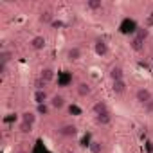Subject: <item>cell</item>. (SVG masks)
Segmentation results:
<instances>
[{"instance_id": "14", "label": "cell", "mask_w": 153, "mask_h": 153, "mask_svg": "<svg viewBox=\"0 0 153 153\" xmlns=\"http://www.w3.org/2000/svg\"><path fill=\"white\" fill-rule=\"evenodd\" d=\"M13 58H15V51H11V49H2L0 51V63L9 65L13 61Z\"/></svg>"}, {"instance_id": "8", "label": "cell", "mask_w": 153, "mask_h": 153, "mask_svg": "<svg viewBox=\"0 0 153 153\" xmlns=\"http://www.w3.org/2000/svg\"><path fill=\"white\" fill-rule=\"evenodd\" d=\"M108 78L112 81H119V79H126L124 78V68L121 65H112L110 70H108Z\"/></svg>"}, {"instance_id": "9", "label": "cell", "mask_w": 153, "mask_h": 153, "mask_svg": "<svg viewBox=\"0 0 153 153\" xmlns=\"http://www.w3.org/2000/svg\"><path fill=\"white\" fill-rule=\"evenodd\" d=\"M128 90V83L126 79H119V81H112V92L115 96H124Z\"/></svg>"}, {"instance_id": "25", "label": "cell", "mask_w": 153, "mask_h": 153, "mask_svg": "<svg viewBox=\"0 0 153 153\" xmlns=\"http://www.w3.org/2000/svg\"><path fill=\"white\" fill-rule=\"evenodd\" d=\"M16 153H25V151H16Z\"/></svg>"}, {"instance_id": "17", "label": "cell", "mask_w": 153, "mask_h": 153, "mask_svg": "<svg viewBox=\"0 0 153 153\" xmlns=\"http://www.w3.org/2000/svg\"><path fill=\"white\" fill-rule=\"evenodd\" d=\"M20 123H25V124H31V126H34V123H36V114L34 112H24L22 115H20Z\"/></svg>"}, {"instance_id": "16", "label": "cell", "mask_w": 153, "mask_h": 153, "mask_svg": "<svg viewBox=\"0 0 153 153\" xmlns=\"http://www.w3.org/2000/svg\"><path fill=\"white\" fill-rule=\"evenodd\" d=\"M94 51H96L97 56H106V54H108V45H106V42L97 40V42L94 43Z\"/></svg>"}, {"instance_id": "26", "label": "cell", "mask_w": 153, "mask_h": 153, "mask_svg": "<svg viewBox=\"0 0 153 153\" xmlns=\"http://www.w3.org/2000/svg\"><path fill=\"white\" fill-rule=\"evenodd\" d=\"M151 65H153V56H151Z\"/></svg>"}, {"instance_id": "7", "label": "cell", "mask_w": 153, "mask_h": 153, "mask_svg": "<svg viewBox=\"0 0 153 153\" xmlns=\"http://www.w3.org/2000/svg\"><path fill=\"white\" fill-rule=\"evenodd\" d=\"M76 94H78L81 99L90 97V96H92V87H90L87 81H79L78 85H76Z\"/></svg>"}, {"instance_id": "10", "label": "cell", "mask_w": 153, "mask_h": 153, "mask_svg": "<svg viewBox=\"0 0 153 153\" xmlns=\"http://www.w3.org/2000/svg\"><path fill=\"white\" fill-rule=\"evenodd\" d=\"M33 99H34V103L40 106V105H47V103L51 101V96L47 94V90H34Z\"/></svg>"}, {"instance_id": "4", "label": "cell", "mask_w": 153, "mask_h": 153, "mask_svg": "<svg viewBox=\"0 0 153 153\" xmlns=\"http://www.w3.org/2000/svg\"><path fill=\"white\" fill-rule=\"evenodd\" d=\"M29 47H31L33 51L40 52V51H43V49L47 47V38H45L43 34H34V36L29 40Z\"/></svg>"}, {"instance_id": "21", "label": "cell", "mask_w": 153, "mask_h": 153, "mask_svg": "<svg viewBox=\"0 0 153 153\" xmlns=\"http://www.w3.org/2000/svg\"><path fill=\"white\" fill-rule=\"evenodd\" d=\"M18 131L20 133H31L33 131V126L31 124H25V123H20L18 124Z\"/></svg>"}, {"instance_id": "22", "label": "cell", "mask_w": 153, "mask_h": 153, "mask_svg": "<svg viewBox=\"0 0 153 153\" xmlns=\"http://www.w3.org/2000/svg\"><path fill=\"white\" fill-rule=\"evenodd\" d=\"M142 110H144V114H146V115H153V101H149L148 105H144V106H142Z\"/></svg>"}, {"instance_id": "3", "label": "cell", "mask_w": 153, "mask_h": 153, "mask_svg": "<svg viewBox=\"0 0 153 153\" xmlns=\"http://www.w3.org/2000/svg\"><path fill=\"white\" fill-rule=\"evenodd\" d=\"M65 58H67L70 63L79 61V59L83 58V51H81V47H78V45H70V47L65 51Z\"/></svg>"}, {"instance_id": "20", "label": "cell", "mask_w": 153, "mask_h": 153, "mask_svg": "<svg viewBox=\"0 0 153 153\" xmlns=\"http://www.w3.org/2000/svg\"><path fill=\"white\" fill-rule=\"evenodd\" d=\"M130 47H131L135 52H140V51L144 49V42L139 40V38H135V36H131V38H130Z\"/></svg>"}, {"instance_id": "19", "label": "cell", "mask_w": 153, "mask_h": 153, "mask_svg": "<svg viewBox=\"0 0 153 153\" xmlns=\"http://www.w3.org/2000/svg\"><path fill=\"white\" fill-rule=\"evenodd\" d=\"M133 36L139 38V40H142V42H146V40L149 38V29H148V27H137L135 33H133Z\"/></svg>"}, {"instance_id": "6", "label": "cell", "mask_w": 153, "mask_h": 153, "mask_svg": "<svg viewBox=\"0 0 153 153\" xmlns=\"http://www.w3.org/2000/svg\"><path fill=\"white\" fill-rule=\"evenodd\" d=\"M38 78H40L43 83H47V85H49V83H52V81H54V78H56V70H54L52 67H49V65H47V67H43V68L40 70Z\"/></svg>"}, {"instance_id": "5", "label": "cell", "mask_w": 153, "mask_h": 153, "mask_svg": "<svg viewBox=\"0 0 153 153\" xmlns=\"http://www.w3.org/2000/svg\"><path fill=\"white\" fill-rule=\"evenodd\" d=\"M49 106H51L52 110H56V112H59V110H63V108L67 106V97H65L63 94H54V96H51V101H49Z\"/></svg>"}, {"instance_id": "18", "label": "cell", "mask_w": 153, "mask_h": 153, "mask_svg": "<svg viewBox=\"0 0 153 153\" xmlns=\"http://www.w3.org/2000/svg\"><path fill=\"white\" fill-rule=\"evenodd\" d=\"M88 148H90V153H103L105 151V142L99 140V139H94Z\"/></svg>"}, {"instance_id": "2", "label": "cell", "mask_w": 153, "mask_h": 153, "mask_svg": "<svg viewBox=\"0 0 153 153\" xmlns=\"http://www.w3.org/2000/svg\"><path fill=\"white\" fill-rule=\"evenodd\" d=\"M58 135L63 137V139H74L76 135H78V126L72 124V123L59 124V126H58Z\"/></svg>"}, {"instance_id": "13", "label": "cell", "mask_w": 153, "mask_h": 153, "mask_svg": "<svg viewBox=\"0 0 153 153\" xmlns=\"http://www.w3.org/2000/svg\"><path fill=\"white\" fill-rule=\"evenodd\" d=\"M85 7H87L88 11H92V13H99V11L105 7V2H103V0H87Z\"/></svg>"}, {"instance_id": "23", "label": "cell", "mask_w": 153, "mask_h": 153, "mask_svg": "<svg viewBox=\"0 0 153 153\" xmlns=\"http://www.w3.org/2000/svg\"><path fill=\"white\" fill-rule=\"evenodd\" d=\"M49 108H51L49 103H47V105H40V106H38V114H40V115H47V114H49Z\"/></svg>"}, {"instance_id": "1", "label": "cell", "mask_w": 153, "mask_h": 153, "mask_svg": "<svg viewBox=\"0 0 153 153\" xmlns=\"http://www.w3.org/2000/svg\"><path fill=\"white\" fill-rule=\"evenodd\" d=\"M133 99H135V103H137L139 106H144V105H148L149 101H153V92H151L148 87H139V88L135 90V94H133Z\"/></svg>"}, {"instance_id": "11", "label": "cell", "mask_w": 153, "mask_h": 153, "mask_svg": "<svg viewBox=\"0 0 153 153\" xmlns=\"http://www.w3.org/2000/svg\"><path fill=\"white\" fill-rule=\"evenodd\" d=\"M38 22H40L42 25H51V24L54 22V15H52V11H49V9L40 11V15H38Z\"/></svg>"}, {"instance_id": "15", "label": "cell", "mask_w": 153, "mask_h": 153, "mask_svg": "<svg viewBox=\"0 0 153 153\" xmlns=\"http://www.w3.org/2000/svg\"><path fill=\"white\" fill-rule=\"evenodd\" d=\"M105 112H110V108L105 101H96L92 105V114L94 115H99V114H105Z\"/></svg>"}, {"instance_id": "24", "label": "cell", "mask_w": 153, "mask_h": 153, "mask_svg": "<svg viewBox=\"0 0 153 153\" xmlns=\"http://www.w3.org/2000/svg\"><path fill=\"white\" fill-rule=\"evenodd\" d=\"M65 153H78V151H74V149H67Z\"/></svg>"}, {"instance_id": "12", "label": "cell", "mask_w": 153, "mask_h": 153, "mask_svg": "<svg viewBox=\"0 0 153 153\" xmlns=\"http://www.w3.org/2000/svg\"><path fill=\"white\" fill-rule=\"evenodd\" d=\"M94 123L97 126H108L112 123V114L110 112H105V114H99V115H94Z\"/></svg>"}]
</instances>
